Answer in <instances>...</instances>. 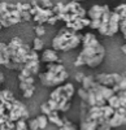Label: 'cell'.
Returning <instances> with one entry per match:
<instances>
[{
    "label": "cell",
    "mask_w": 126,
    "mask_h": 130,
    "mask_svg": "<svg viewBox=\"0 0 126 130\" xmlns=\"http://www.w3.org/2000/svg\"><path fill=\"white\" fill-rule=\"evenodd\" d=\"M35 60H39V53L20 37L12 38L9 43L0 42V65L7 69L21 70L25 64Z\"/></svg>",
    "instance_id": "obj_1"
},
{
    "label": "cell",
    "mask_w": 126,
    "mask_h": 130,
    "mask_svg": "<svg viewBox=\"0 0 126 130\" xmlns=\"http://www.w3.org/2000/svg\"><path fill=\"white\" fill-rule=\"evenodd\" d=\"M81 44L83 48L74 61V67H83V65H86L88 68L99 67L105 57V48L100 44L95 34L86 32L82 38Z\"/></svg>",
    "instance_id": "obj_2"
},
{
    "label": "cell",
    "mask_w": 126,
    "mask_h": 130,
    "mask_svg": "<svg viewBox=\"0 0 126 130\" xmlns=\"http://www.w3.org/2000/svg\"><path fill=\"white\" fill-rule=\"evenodd\" d=\"M82 38H83L82 34L71 31L64 26L62 29L59 30V32L52 39V50H55L56 52H59V51L69 52L81 44Z\"/></svg>",
    "instance_id": "obj_3"
},
{
    "label": "cell",
    "mask_w": 126,
    "mask_h": 130,
    "mask_svg": "<svg viewBox=\"0 0 126 130\" xmlns=\"http://www.w3.org/2000/svg\"><path fill=\"white\" fill-rule=\"evenodd\" d=\"M76 94V87L74 85L68 82L65 85H61L55 87V90L51 92L49 99L53 100L57 104V112H66L70 109L71 105V99Z\"/></svg>",
    "instance_id": "obj_4"
},
{
    "label": "cell",
    "mask_w": 126,
    "mask_h": 130,
    "mask_svg": "<svg viewBox=\"0 0 126 130\" xmlns=\"http://www.w3.org/2000/svg\"><path fill=\"white\" fill-rule=\"evenodd\" d=\"M38 77L42 85L46 86V87H57V86H61L69 78V73L64 70V72L56 74V73H51L46 70V72H40L38 74Z\"/></svg>",
    "instance_id": "obj_5"
},
{
    "label": "cell",
    "mask_w": 126,
    "mask_h": 130,
    "mask_svg": "<svg viewBox=\"0 0 126 130\" xmlns=\"http://www.w3.org/2000/svg\"><path fill=\"white\" fill-rule=\"evenodd\" d=\"M29 120L30 118V113L27 111V108L25 107V104L22 102H20V100H14L13 102V107H12V109H10L8 112V120L9 121H18V120Z\"/></svg>",
    "instance_id": "obj_6"
},
{
    "label": "cell",
    "mask_w": 126,
    "mask_h": 130,
    "mask_svg": "<svg viewBox=\"0 0 126 130\" xmlns=\"http://www.w3.org/2000/svg\"><path fill=\"white\" fill-rule=\"evenodd\" d=\"M121 79H122V74H118V73H111V74L100 73V74L95 75V81L103 86H107V87H113Z\"/></svg>",
    "instance_id": "obj_7"
},
{
    "label": "cell",
    "mask_w": 126,
    "mask_h": 130,
    "mask_svg": "<svg viewBox=\"0 0 126 130\" xmlns=\"http://www.w3.org/2000/svg\"><path fill=\"white\" fill-rule=\"evenodd\" d=\"M40 62H44V64H52V62H60L61 64V59L59 57L57 52L52 48L44 50L42 52V55L39 56Z\"/></svg>",
    "instance_id": "obj_8"
},
{
    "label": "cell",
    "mask_w": 126,
    "mask_h": 130,
    "mask_svg": "<svg viewBox=\"0 0 126 130\" xmlns=\"http://www.w3.org/2000/svg\"><path fill=\"white\" fill-rule=\"evenodd\" d=\"M120 16L116 12H111V17H109V24H108V31H107V37H113L116 32L120 30Z\"/></svg>",
    "instance_id": "obj_9"
},
{
    "label": "cell",
    "mask_w": 126,
    "mask_h": 130,
    "mask_svg": "<svg viewBox=\"0 0 126 130\" xmlns=\"http://www.w3.org/2000/svg\"><path fill=\"white\" fill-rule=\"evenodd\" d=\"M108 8H109L108 5H94L87 10V18H90L91 21L92 20H100L103 13L105 12Z\"/></svg>",
    "instance_id": "obj_10"
},
{
    "label": "cell",
    "mask_w": 126,
    "mask_h": 130,
    "mask_svg": "<svg viewBox=\"0 0 126 130\" xmlns=\"http://www.w3.org/2000/svg\"><path fill=\"white\" fill-rule=\"evenodd\" d=\"M111 12L112 10L108 8L105 12L103 13L101 18H100V26L98 29V31L100 32L101 35H107V31H108V24H109V17H111Z\"/></svg>",
    "instance_id": "obj_11"
},
{
    "label": "cell",
    "mask_w": 126,
    "mask_h": 130,
    "mask_svg": "<svg viewBox=\"0 0 126 130\" xmlns=\"http://www.w3.org/2000/svg\"><path fill=\"white\" fill-rule=\"evenodd\" d=\"M108 125L113 129V127H117V126H122L126 125V116L125 115H120L118 112L114 111V115L109 118Z\"/></svg>",
    "instance_id": "obj_12"
},
{
    "label": "cell",
    "mask_w": 126,
    "mask_h": 130,
    "mask_svg": "<svg viewBox=\"0 0 126 130\" xmlns=\"http://www.w3.org/2000/svg\"><path fill=\"white\" fill-rule=\"evenodd\" d=\"M47 118H48V122H52L55 126H57L59 129L64 125V118L60 116V113H59L57 111H53Z\"/></svg>",
    "instance_id": "obj_13"
},
{
    "label": "cell",
    "mask_w": 126,
    "mask_h": 130,
    "mask_svg": "<svg viewBox=\"0 0 126 130\" xmlns=\"http://www.w3.org/2000/svg\"><path fill=\"white\" fill-rule=\"evenodd\" d=\"M46 70H47V72H51V73L59 74V73L64 72V70H66V69H65L64 65L60 64V62H52V64H46Z\"/></svg>",
    "instance_id": "obj_14"
},
{
    "label": "cell",
    "mask_w": 126,
    "mask_h": 130,
    "mask_svg": "<svg viewBox=\"0 0 126 130\" xmlns=\"http://www.w3.org/2000/svg\"><path fill=\"white\" fill-rule=\"evenodd\" d=\"M94 83H95V75L90 74V75H85V78H83L81 85H82V89L87 91V90H90L94 86Z\"/></svg>",
    "instance_id": "obj_15"
},
{
    "label": "cell",
    "mask_w": 126,
    "mask_h": 130,
    "mask_svg": "<svg viewBox=\"0 0 126 130\" xmlns=\"http://www.w3.org/2000/svg\"><path fill=\"white\" fill-rule=\"evenodd\" d=\"M33 43H34V44H33V50H34L35 52H40V51H43V48H44V40L42 39V38L35 37Z\"/></svg>",
    "instance_id": "obj_16"
},
{
    "label": "cell",
    "mask_w": 126,
    "mask_h": 130,
    "mask_svg": "<svg viewBox=\"0 0 126 130\" xmlns=\"http://www.w3.org/2000/svg\"><path fill=\"white\" fill-rule=\"evenodd\" d=\"M35 118H37V121H38V126H39V129H46L47 125L49 124L47 116H44V115H39V116H37Z\"/></svg>",
    "instance_id": "obj_17"
},
{
    "label": "cell",
    "mask_w": 126,
    "mask_h": 130,
    "mask_svg": "<svg viewBox=\"0 0 126 130\" xmlns=\"http://www.w3.org/2000/svg\"><path fill=\"white\" fill-rule=\"evenodd\" d=\"M62 118H64V125H62L59 130H78L77 126L73 124V122H70L66 117H62Z\"/></svg>",
    "instance_id": "obj_18"
},
{
    "label": "cell",
    "mask_w": 126,
    "mask_h": 130,
    "mask_svg": "<svg viewBox=\"0 0 126 130\" xmlns=\"http://www.w3.org/2000/svg\"><path fill=\"white\" fill-rule=\"evenodd\" d=\"M34 32H35V37H38V38H42V37H44L46 35V27H44V25H37L35 27H34Z\"/></svg>",
    "instance_id": "obj_19"
},
{
    "label": "cell",
    "mask_w": 126,
    "mask_h": 130,
    "mask_svg": "<svg viewBox=\"0 0 126 130\" xmlns=\"http://www.w3.org/2000/svg\"><path fill=\"white\" fill-rule=\"evenodd\" d=\"M27 122V130H39V126H38V121L37 118H29L26 121Z\"/></svg>",
    "instance_id": "obj_20"
},
{
    "label": "cell",
    "mask_w": 126,
    "mask_h": 130,
    "mask_svg": "<svg viewBox=\"0 0 126 130\" xmlns=\"http://www.w3.org/2000/svg\"><path fill=\"white\" fill-rule=\"evenodd\" d=\"M40 112H42V115H44V116H47V117H48V116H49L52 112H53V111H52L51 108L48 107V104H47V103H43V104L40 105Z\"/></svg>",
    "instance_id": "obj_21"
},
{
    "label": "cell",
    "mask_w": 126,
    "mask_h": 130,
    "mask_svg": "<svg viewBox=\"0 0 126 130\" xmlns=\"http://www.w3.org/2000/svg\"><path fill=\"white\" fill-rule=\"evenodd\" d=\"M16 129L17 130H27V122H26V120H18V121H16Z\"/></svg>",
    "instance_id": "obj_22"
},
{
    "label": "cell",
    "mask_w": 126,
    "mask_h": 130,
    "mask_svg": "<svg viewBox=\"0 0 126 130\" xmlns=\"http://www.w3.org/2000/svg\"><path fill=\"white\" fill-rule=\"evenodd\" d=\"M34 92H35V86H33V87H30V89H27V90H25V91H22L25 99H30V98L34 95Z\"/></svg>",
    "instance_id": "obj_23"
},
{
    "label": "cell",
    "mask_w": 126,
    "mask_h": 130,
    "mask_svg": "<svg viewBox=\"0 0 126 130\" xmlns=\"http://www.w3.org/2000/svg\"><path fill=\"white\" fill-rule=\"evenodd\" d=\"M77 94H78V96H79V99H81L83 103H86V100H87V91L83 90V89L81 87V89H78Z\"/></svg>",
    "instance_id": "obj_24"
},
{
    "label": "cell",
    "mask_w": 126,
    "mask_h": 130,
    "mask_svg": "<svg viewBox=\"0 0 126 130\" xmlns=\"http://www.w3.org/2000/svg\"><path fill=\"white\" fill-rule=\"evenodd\" d=\"M55 5V3L52 0H42V8L44 9H52Z\"/></svg>",
    "instance_id": "obj_25"
},
{
    "label": "cell",
    "mask_w": 126,
    "mask_h": 130,
    "mask_svg": "<svg viewBox=\"0 0 126 130\" xmlns=\"http://www.w3.org/2000/svg\"><path fill=\"white\" fill-rule=\"evenodd\" d=\"M20 82H26L29 85H35V78L34 77H26V78H20Z\"/></svg>",
    "instance_id": "obj_26"
},
{
    "label": "cell",
    "mask_w": 126,
    "mask_h": 130,
    "mask_svg": "<svg viewBox=\"0 0 126 130\" xmlns=\"http://www.w3.org/2000/svg\"><path fill=\"white\" fill-rule=\"evenodd\" d=\"M59 22V17L55 14V16H52V17H49L48 18V21H47V24H49V25H56Z\"/></svg>",
    "instance_id": "obj_27"
},
{
    "label": "cell",
    "mask_w": 126,
    "mask_h": 130,
    "mask_svg": "<svg viewBox=\"0 0 126 130\" xmlns=\"http://www.w3.org/2000/svg\"><path fill=\"white\" fill-rule=\"evenodd\" d=\"M85 73H82V72H78L77 74H76V81L78 82V83H82V81H83V78H85Z\"/></svg>",
    "instance_id": "obj_28"
},
{
    "label": "cell",
    "mask_w": 126,
    "mask_h": 130,
    "mask_svg": "<svg viewBox=\"0 0 126 130\" xmlns=\"http://www.w3.org/2000/svg\"><path fill=\"white\" fill-rule=\"evenodd\" d=\"M4 81H5V77H4V74L0 72V90H2V86H3Z\"/></svg>",
    "instance_id": "obj_29"
},
{
    "label": "cell",
    "mask_w": 126,
    "mask_h": 130,
    "mask_svg": "<svg viewBox=\"0 0 126 130\" xmlns=\"http://www.w3.org/2000/svg\"><path fill=\"white\" fill-rule=\"evenodd\" d=\"M121 50H122V52H123L125 55H126V43H125V44H123V46L121 47Z\"/></svg>",
    "instance_id": "obj_30"
},
{
    "label": "cell",
    "mask_w": 126,
    "mask_h": 130,
    "mask_svg": "<svg viewBox=\"0 0 126 130\" xmlns=\"http://www.w3.org/2000/svg\"><path fill=\"white\" fill-rule=\"evenodd\" d=\"M122 74H123V75H125V77H126V72H123V73H122Z\"/></svg>",
    "instance_id": "obj_31"
},
{
    "label": "cell",
    "mask_w": 126,
    "mask_h": 130,
    "mask_svg": "<svg viewBox=\"0 0 126 130\" xmlns=\"http://www.w3.org/2000/svg\"><path fill=\"white\" fill-rule=\"evenodd\" d=\"M3 30V27H2V25H0V31H2Z\"/></svg>",
    "instance_id": "obj_32"
}]
</instances>
